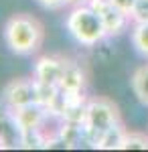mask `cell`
Wrapping results in <instances>:
<instances>
[{
    "label": "cell",
    "instance_id": "cell-1",
    "mask_svg": "<svg viewBox=\"0 0 148 152\" xmlns=\"http://www.w3.org/2000/svg\"><path fill=\"white\" fill-rule=\"evenodd\" d=\"M2 37L6 47L16 55H34L43 47L45 41V26L33 14H12L2 28Z\"/></svg>",
    "mask_w": 148,
    "mask_h": 152
},
{
    "label": "cell",
    "instance_id": "cell-2",
    "mask_svg": "<svg viewBox=\"0 0 148 152\" xmlns=\"http://www.w3.org/2000/svg\"><path fill=\"white\" fill-rule=\"evenodd\" d=\"M65 28L73 37V41L79 43L81 47H95L108 39V33H106V26H103L100 14L89 4L71 6L67 18H65Z\"/></svg>",
    "mask_w": 148,
    "mask_h": 152
},
{
    "label": "cell",
    "instance_id": "cell-3",
    "mask_svg": "<svg viewBox=\"0 0 148 152\" xmlns=\"http://www.w3.org/2000/svg\"><path fill=\"white\" fill-rule=\"evenodd\" d=\"M122 122L118 105L110 97H89L87 99V114H85V124H83V140L89 148H97L102 134L114 124Z\"/></svg>",
    "mask_w": 148,
    "mask_h": 152
},
{
    "label": "cell",
    "instance_id": "cell-4",
    "mask_svg": "<svg viewBox=\"0 0 148 152\" xmlns=\"http://www.w3.org/2000/svg\"><path fill=\"white\" fill-rule=\"evenodd\" d=\"M87 4L100 14L103 26H106V33H108V39L120 37L124 31H128V26L132 23L130 16L126 12H122L118 6H114L110 0H89Z\"/></svg>",
    "mask_w": 148,
    "mask_h": 152
},
{
    "label": "cell",
    "instance_id": "cell-5",
    "mask_svg": "<svg viewBox=\"0 0 148 152\" xmlns=\"http://www.w3.org/2000/svg\"><path fill=\"white\" fill-rule=\"evenodd\" d=\"M2 102L8 110H18L29 104H34V77H16L4 85L2 89Z\"/></svg>",
    "mask_w": 148,
    "mask_h": 152
},
{
    "label": "cell",
    "instance_id": "cell-6",
    "mask_svg": "<svg viewBox=\"0 0 148 152\" xmlns=\"http://www.w3.org/2000/svg\"><path fill=\"white\" fill-rule=\"evenodd\" d=\"M63 69H65V57H61V55H41L34 61L33 77L37 81L59 85Z\"/></svg>",
    "mask_w": 148,
    "mask_h": 152
},
{
    "label": "cell",
    "instance_id": "cell-7",
    "mask_svg": "<svg viewBox=\"0 0 148 152\" xmlns=\"http://www.w3.org/2000/svg\"><path fill=\"white\" fill-rule=\"evenodd\" d=\"M85 85H87V73L83 65L75 59H65V69L59 81L61 91H85Z\"/></svg>",
    "mask_w": 148,
    "mask_h": 152
},
{
    "label": "cell",
    "instance_id": "cell-8",
    "mask_svg": "<svg viewBox=\"0 0 148 152\" xmlns=\"http://www.w3.org/2000/svg\"><path fill=\"white\" fill-rule=\"evenodd\" d=\"M14 114V120L18 124L21 132L24 130H34V128H43L49 120V114L43 105L39 104H29L24 107H18V110H12Z\"/></svg>",
    "mask_w": 148,
    "mask_h": 152
},
{
    "label": "cell",
    "instance_id": "cell-9",
    "mask_svg": "<svg viewBox=\"0 0 148 152\" xmlns=\"http://www.w3.org/2000/svg\"><path fill=\"white\" fill-rule=\"evenodd\" d=\"M21 136L23 132L18 128L12 110H0V140L4 150L6 148H21Z\"/></svg>",
    "mask_w": 148,
    "mask_h": 152
},
{
    "label": "cell",
    "instance_id": "cell-10",
    "mask_svg": "<svg viewBox=\"0 0 148 152\" xmlns=\"http://www.w3.org/2000/svg\"><path fill=\"white\" fill-rule=\"evenodd\" d=\"M59 144H63L65 148H77L79 144H85L83 140V126L81 124H71V122H61L57 130Z\"/></svg>",
    "mask_w": 148,
    "mask_h": 152
},
{
    "label": "cell",
    "instance_id": "cell-11",
    "mask_svg": "<svg viewBox=\"0 0 148 152\" xmlns=\"http://www.w3.org/2000/svg\"><path fill=\"white\" fill-rule=\"evenodd\" d=\"M61 95V87L55 83H45L34 79V104L43 105L45 110H49L51 105L57 102V97Z\"/></svg>",
    "mask_w": 148,
    "mask_h": 152
},
{
    "label": "cell",
    "instance_id": "cell-12",
    "mask_svg": "<svg viewBox=\"0 0 148 152\" xmlns=\"http://www.w3.org/2000/svg\"><path fill=\"white\" fill-rule=\"evenodd\" d=\"M130 85H132V91L136 95V99L142 105L148 107V63L140 65V67L132 73Z\"/></svg>",
    "mask_w": 148,
    "mask_h": 152
},
{
    "label": "cell",
    "instance_id": "cell-13",
    "mask_svg": "<svg viewBox=\"0 0 148 152\" xmlns=\"http://www.w3.org/2000/svg\"><path fill=\"white\" fill-rule=\"evenodd\" d=\"M126 130L128 128H126L122 122H118L112 128H108L102 134V138H100L97 150H120L122 140H124V136H126Z\"/></svg>",
    "mask_w": 148,
    "mask_h": 152
},
{
    "label": "cell",
    "instance_id": "cell-14",
    "mask_svg": "<svg viewBox=\"0 0 148 152\" xmlns=\"http://www.w3.org/2000/svg\"><path fill=\"white\" fill-rule=\"evenodd\" d=\"M130 41H132V47L136 49L138 55H142L144 59H148V23L132 24Z\"/></svg>",
    "mask_w": 148,
    "mask_h": 152
},
{
    "label": "cell",
    "instance_id": "cell-15",
    "mask_svg": "<svg viewBox=\"0 0 148 152\" xmlns=\"http://www.w3.org/2000/svg\"><path fill=\"white\" fill-rule=\"evenodd\" d=\"M47 136L45 128H34V130H24L21 136V148L24 150H37V148H47Z\"/></svg>",
    "mask_w": 148,
    "mask_h": 152
},
{
    "label": "cell",
    "instance_id": "cell-16",
    "mask_svg": "<svg viewBox=\"0 0 148 152\" xmlns=\"http://www.w3.org/2000/svg\"><path fill=\"white\" fill-rule=\"evenodd\" d=\"M120 150H148V132L126 130Z\"/></svg>",
    "mask_w": 148,
    "mask_h": 152
},
{
    "label": "cell",
    "instance_id": "cell-17",
    "mask_svg": "<svg viewBox=\"0 0 148 152\" xmlns=\"http://www.w3.org/2000/svg\"><path fill=\"white\" fill-rule=\"evenodd\" d=\"M130 20H132V24L148 23V0H136L134 8L130 12Z\"/></svg>",
    "mask_w": 148,
    "mask_h": 152
},
{
    "label": "cell",
    "instance_id": "cell-18",
    "mask_svg": "<svg viewBox=\"0 0 148 152\" xmlns=\"http://www.w3.org/2000/svg\"><path fill=\"white\" fill-rule=\"evenodd\" d=\"M43 8H47V10H61V8H65V6H69L67 0H37Z\"/></svg>",
    "mask_w": 148,
    "mask_h": 152
},
{
    "label": "cell",
    "instance_id": "cell-19",
    "mask_svg": "<svg viewBox=\"0 0 148 152\" xmlns=\"http://www.w3.org/2000/svg\"><path fill=\"white\" fill-rule=\"evenodd\" d=\"M114 6H118L122 12H126L128 16H130V12H132V8H134V4H136V0H110Z\"/></svg>",
    "mask_w": 148,
    "mask_h": 152
},
{
    "label": "cell",
    "instance_id": "cell-20",
    "mask_svg": "<svg viewBox=\"0 0 148 152\" xmlns=\"http://www.w3.org/2000/svg\"><path fill=\"white\" fill-rule=\"evenodd\" d=\"M89 0H67V4H69V8L71 6H79V4H87Z\"/></svg>",
    "mask_w": 148,
    "mask_h": 152
},
{
    "label": "cell",
    "instance_id": "cell-21",
    "mask_svg": "<svg viewBox=\"0 0 148 152\" xmlns=\"http://www.w3.org/2000/svg\"><path fill=\"white\" fill-rule=\"evenodd\" d=\"M0 150H4V146H2V140H0Z\"/></svg>",
    "mask_w": 148,
    "mask_h": 152
}]
</instances>
